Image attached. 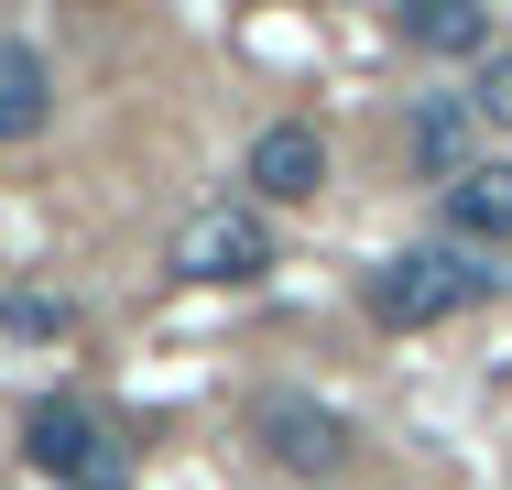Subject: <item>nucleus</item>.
Instances as JSON below:
<instances>
[{
  "label": "nucleus",
  "mask_w": 512,
  "mask_h": 490,
  "mask_svg": "<svg viewBox=\"0 0 512 490\" xmlns=\"http://www.w3.org/2000/svg\"><path fill=\"white\" fill-rule=\"evenodd\" d=\"M491 273H480V251H393L382 273H371V316L382 327H436V316H458V305H480Z\"/></svg>",
  "instance_id": "f257e3e1"
},
{
  "label": "nucleus",
  "mask_w": 512,
  "mask_h": 490,
  "mask_svg": "<svg viewBox=\"0 0 512 490\" xmlns=\"http://www.w3.org/2000/svg\"><path fill=\"white\" fill-rule=\"evenodd\" d=\"M164 273L175 284H251V273H273L262 207H186L175 240H164Z\"/></svg>",
  "instance_id": "f03ea898"
},
{
  "label": "nucleus",
  "mask_w": 512,
  "mask_h": 490,
  "mask_svg": "<svg viewBox=\"0 0 512 490\" xmlns=\"http://www.w3.org/2000/svg\"><path fill=\"white\" fill-rule=\"evenodd\" d=\"M251 447H262L273 469H295V480H338V458H349V414L316 403V392H273V403L251 414Z\"/></svg>",
  "instance_id": "7ed1b4c3"
},
{
  "label": "nucleus",
  "mask_w": 512,
  "mask_h": 490,
  "mask_svg": "<svg viewBox=\"0 0 512 490\" xmlns=\"http://www.w3.org/2000/svg\"><path fill=\"white\" fill-rule=\"evenodd\" d=\"M22 458H33L44 480H66V490H120V447H109V425L88 403H33Z\"/></svg>",
  "instance_id": "20e7f679"
},
{
  "label": "nucleus",
  "mask_w": 512,
  "mask_h": 490,
  "mask_svg": "<svg viewBox=\"0 0 512 490\" xmlns=\"http://www.w3.org/2000/svg\"><path fill=\"white\" fill-rule=\"evenodd\" d=\"M327 186V142H316L306 120H273V131H251V196H273V207H306Z\"/></svg>",
  "instance_id": "39448f33"
},
{
  "label": "nucleus",
  "mask_w": 512,
  "mask_h": 490,
  "mask_svg": "<svg viewBox=\"0 0 512 490\" xmlns=\"http://www.w3.org/2000/svg\"><path fill=\"white\" fill-rule=\"evenodd\" d=\"M55 120V77H44V55L33 44H0V142H33Z\"/></svg>",
  "instance_id": "423d86ee"
},
{
  "label": "nucleus",
  "mask_w": 512,
  "mask_h": 490,
  "mask_svg": "<svg viewBox=\"0 0 512 490\" xmlns=\"http://www.w3.org/2000/svg\"><path fill=\"white\" fill-rule=\"evenodd\" d=\"M447 229L458 240H512V164H469L447 186Z\"/></svg>",
  "instance_id": "0eeeda50"
},
{
  "label": "nucleus",
  "mask_w": 512,
  "mask_h": 490,
  "mask_svg": "<svg viewBox=\"0 0 512 490\" xmlns=\"http://www.w3.org/2000/svg\"><path fill=\"white\" fill-rule=\"evenodd\" d=\"M404 33L425 55H480L491 44V11L480 0H404Z\"/></svg>",
  "instance_id": "6e6552de"
},
{
  "label": "nucleus",
  "mask_w": 512,
  "mask_h": 490,
  "mask_svg": "<svg viewBox=\"0 0 512 490\" xmlns=\"http://www.w3.org/2000/svg\"><path fill=\"white\" fill-rule=\"evenodd\" d=\"M469 120H480L469 98H425V109H414V164H436V175L458 186V175H469Z\"/></svg>",
  "instance_id": "1a4fd4ad"
},
{
  "label": "nucleus",
  "mask_w": 512,
  "mask_h": 490,
  "mask_svg": "<svg viewBox=\"0 0 512 490\" xmlns=\"http://www.w3.org/2000/svg\"><path fill=\"white\" fill-rule=\"evenodd\" d=\"M469 109H480L491 131H512V55H491V66H480V88H469Z\"/></svg>",
  "instance_id": "9d476101"
}]
</instances>
